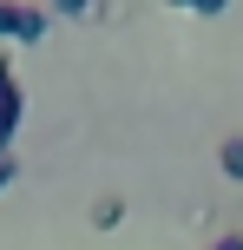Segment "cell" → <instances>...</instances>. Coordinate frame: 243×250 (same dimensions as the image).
<instances>
[{
    "label": "cell",
    "mask_w": 243,
    "mask_h": 250,
    "mask_svg": "<svg viewBox=\"0 0 243 250\" xmlns=\"http://www.w3.org/2000/svg\"><path fill=\"white\" fill-rule=\"evenodd\" d=\"M46 13H53V7H26V0H0V40H20V46H33V40L46 33Z\"/></svg>",
    "instance_id": "cell-1"
},
{
    "label": "cell",
    "mask_w": 243,
    "mask_h": 250,
    "mask_svg": "<svg viewBox=\"0 0 243 250\" xmlns=\"http://www.w3.org/2000/svg\"><path fill=\"white\" fill-rule=\"evenodd\" d=\"M20 112H26V99H20V79H13V66L0 60V158H7L13 132H20Z\"/></svg>",
    "instance_id": "cell-2"
},
{
    "label": "cell",
    "mask_w": 243,
    "mask_h": 250,
    "mask_svg": "<svg viewBox=\"0 0 243 250\" xmlns=\"http://www.w3.org/2000/svg\"><path fill=\"white\" fill-rule=\"evenodd\" d=\"M217 165H224L230 185H243V138H224V145H217Z\"/></svg>",
    "instance_id": "cell-3"
},
{
    "label": "cell",
    "mask_w": 243,
    "mask_h": 250,
    "mask_svg": "<svg viewBox=\"0 0 243 250\" xmlns=\"http://www.w3.org/2000/svg\"><path fill=\"white\" fill-rule=\"evenodd\" d=\"M118 217H125V204H118V198H99V204H92V224H99V230H112Z\"/></svg>",
    "instance_id": "cell-4"
},
{
    "label": "cell",
    "mask_w": 243,
    "mask_h": 250,
    "mask_svg": "<svg viewBox=\"0 0 243 250\" xmlns=\"http://www.w3.org/2000/svg\"><path fill=\"white\" fill-rule=\"evenodd\" d=\"M171 7H191V13H224V0H171Z\"/></svg>",
    "instance_id": "cell-5"
},
{
    "label": "cell",
    "mask_w": 243,
    "mask_h": 250,
    "mask_svg": "<svg viewBox=\"0 0 243 250\" xmlns=\"http://www.w3.org/2000/svg\"><path fill=\"white\" fill-rule=\"evenodd\" d=\"M53 13H92V0H53Z\"/></svg>",
    "instance_id": "cell-6"
},
{
    "label": "cell",
    "mask_w": 243,
    "mask_h": 250,
    "mask_svg": "<svg viewBox=\"0 0 243 250\" xmlns=\"http://www.w3.org/2000/svg\"><path fill=\"white\" fill-rule=\"evenodd\" d=\"M210 250H243V230H224V237L210 244Z\"/></svg>",
    "instance_id": "cell-7"
},
{
    "label": "cell",
    "mask_w": 243,
    "mask_h": 250,
    "mask_svg": "<svg viewBox=\"0 0 243 250\" xmlns=\"http://www.w3.org/2000/svg\"><path fill=\"white\" fill-rule=\"evenodd\" d=\"M13 171H20V165H13V158H0V191L13 185Z\"/></svg>",
    "instance_id": "cell-8"
}]
</instances>
